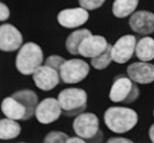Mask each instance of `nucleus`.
<instances>
[{
	"instance_id": "1",
	"label": "nucleus",
	"mask_w": 154,
	"mask_h": 143,
	"mask_svg": "<svg viewBox=\"0 0 154 143\" xmlns=\"http://www.w3.org/2000/svg\"><path fill=\"white\" fill-rule=\"evenodd\" d=\"M38 96L33 90L23 89L3 99L1 110L7 118L13 120H29L35 114Z\"/></svg>"
},
{
	"instance_id": "2",
	"label": "nucleus",
	"mask_w": 154,
	"mask_h": 143,
	"mask_svg": "<svg viewBox=\"0 0 154 143\" xmlns=\"http://www.w3.org/2000/svg\"><path fill=\"white\" fill-rule=\"evenodd\" d=\"M105 123L109 130L116 133H125L137 126L138 113L125 107H110L103 114Z\"/></svg>"
},
{
	"instance_id": "3",
	"label": "nucleus",
	"mask_w": 154,
	"mask_h": 143,
	"mask_svg": "<svg viewBox=\"0 0 154 143\" xmlns=\"http://www.w3.org/2000/svg\"><path fill=\"white\" fill-rule=\"evenodd\" d=\"M43 52L38 44L28 42L21 46L16 58V67L22 75H31L42 65Z\"/></svg>"
},
{
	"instance_id": "4",
	"label": "nucleus",
	"mask_w": 154,
	"mask_h": 143,
	"mask_svg": "<svg viewBox=\"0 0 154 143\" xmlns=\"http://www.w3.org/2000/svg\"><path fill=\"white\" fill-rule=\"evenodd\" d=\"M62 111L67 117H74L86 110L87 94L82 88H66L58 94Z\"/></svg>"
},
{
	"instance_id": "5",
	"label": "nucleus",
	"mask_w": 154,
	"mask_h": 143,
	"mask_svg": "<svg viewBox=\"0 0 154 143\" xmlns=\"http://www.w3.org/2000/svg\"><path fill=\"white\" fill-rule=\"evenodd\" d=\"M73 129L78 137L89 142H101L103 139L99 129V120L96 114L90 112H82L76 116Z\"/></svg>"
},
{
	"instance_id": "6",
	"label": "nucleus",
	"mask_w": 154,
	"mask_h": 143,
	"mask_svg": "<svg viewBox=\"0 0 154 143\" xmlns=\"http://www.w3.org/2000/svg\"><path fill=\"white\" fill-rule=\"evenodd\" d=\"M140 90L134 82L127 76H117L110 88L109 98L113 102L131 104L139 98Z\"/></svg>"
},
{
	"instance_id": "7",
	"label": "nucleus",
	"mask_w": 154,
	"mask_h": 143,
	"mask_svg": "<svg viewBox=\"0 0 154 143\" xmlns=\"http://www.w3.org/2000/svg\"><path fill=\"white\" fill-rule=\"evenodd\" d=\"M89 73V65L83 60L65 61L60 70L61 79L65 84H76L85 79Z\"/></svg>"
},
{
	"instance_id": "8",
	"label": "nucleus",
	"mask_w": 154,
	"mask_h": 143,
	"mask_svg": "<svg viewBox=\"0 0 154 143\" xmlns=\"http://www.w3.org/2000/svg\"><path fill=\"white\" fill-rule=\"evenodd\" d=\"M137 39L134 35H123L113 44L111 48L112 61L118 64L127 63L135 52Z\"/></svg>"
},
{
	"instance_id": "9",
	"label": "nucleus",
	"mask_w": 154,
	"mask_h": 143,
	"mask_svg": "<svg viewBox=\"0 0 154 143\" xmlns=\"http://www.w3.org/2000/svg\"><path fill=\"white\" fill-rule=\"evenodd\" d=\"M33 82L35 83L36 87L41 90L48 92L51 89L55 88L60 83V72L53 67L44 65L36 68V70L32 74Z\"/></svg>"
},
{
	"instance_id": "10",
	"label": "nucleus",
	"mask_w": 154,
	"mask_h": 143,
	"mask_svg": "<svg viewBox=\"0 0 154 143\" xmlns=\"http://www.w3.org/2000/svg\"><path fill=\"white\" fill-rule=\"evenodd\" d=\"M62 112L63 111L58 102V99L46 98L38 105L35 110V117L40 123L48 124L57 120Z\"/></svg>"
},
{
	"instance_id": "11",
	"label": "nucleus",
	"mask_w": 154,
	"mask_h": 143,
	"mask_svg": "<svg viewBox=\"0 0 154 143\" xmlns=\"http://www.w3.org/2000/svg\"><path fill=\"white\" fill-rule=\"evenodd\" d=\"M22 34L12 24H1L0 26V48L3 52H13L21 48Z\"/></svg>"
},
{
	"instance_id": "12",
	"label": "nucleus",
	"mask_w": 154,
	"mask_h": 143,
	"mask_svg": "<svg viewBox=\"0 0 154 143\" xmlns=\"http://www.w3.org/2000/svg\"><path fill=\"white\" fill-rule=\"evenodd\" d=\"M131 30L140 35H149L154 32V13L145 10L133 12L129 20Z\"/></svg>"
},
{
	"instance_id": "13",
	"label": "nucleus",
	"mask_w": 154,
	"mask_h": 143,
	"mask_svg": "<svg viewBox=\"0 0 154 143\" xmlns=\"http://www.w3.org/2000/svg\"><path fill=\"white\" fill-rule=\"evenodd\" d=\"M88 18L89 14L87 12V9L83 7L72 8V9H64L58 12L57 22L64 28L74 29L86 23Z\"/></svg>"
},
{
	"instance_id": "14",
	"label": "nucleus",
	"mask_w": 154,
	"mask_h": 143,
	"mask_svg": "<svg viewBox=\"0 0 154 143\" xmlns=\"http://www.w3.org/2000/svg\"><path fill=\"white\" fill-rule=\"evenodd\" d=\"M128 76L134 83L151 84L154 82V65L148 62H135L127 68Z\"/></svg>"
},
{
	"instance_id": "15",
	"label": "nucleus",
	"mask_w": 154,
	"mask_h": 143,
	"mask_svg": "<svg viewBox=\"0 0 154 143\" xmlns=\"http://www.w3.org/2000/svg\"><path fill=\"white\" fill-rule=\"evenodd\" d=\"M108 45V42L103 36L90 34L89 36L84 39L83 42L80 43L78 52L82 56L93 58L101 54Z\"/></svg>"
},
{
	"instance_id": "16",
	"label": "nucleus",
	"mask_w": 154,
	"mask_h": 143,
	"mask_svg": "<svg viewBox=\"0 0 154 143\" xmlns=\"http://www.w3.org/2000/svg\"><path fill=\"white\" fill-rule=\"evenodd\" d=\"M134 53L135 56L143 62L154 60V39L145 36L139 40V42H137Z\"/></svg>"
},
{
	"instance_id": "17",
	"label": "nucleus",
	"mask_w": 154,
	"mask_h": 143,
	"mask_svg": "<svg viewBox=\"0 0 154 143\" xmlns=\"http://www.w3.org/2000/svg\"><path fill=\"white\" fill-rule=\"evenodd\" d=\"M90 34H91V32L87 29H80V30H77V31L71 33L66 39V42H65V46H66V50L68 51V53H71L72 55L79 54L78 48H79L80 43L83 42L84 39L89 36Z\"/></svg>"
},
{
	"instance_id": "18",
	"label": "nucleus",
	"mask_w": 154,
	"mask_h": 143,
	"mask_svg": "<svg viewBox=\"0 0 154 143\" xmlns=\"http://www.w3.org/2000/svg\"><path fill=\"white\" fill-rule=\"evenodd\" d=\"M21 132L20 124L13 119L6 118L0 120V139L1 140H11L14 139Z\"/></svg>"
},
{
	"instance_id": "19",
	"label": "nucleus",
	"mask_w": 154,
	"mask_h": 143,
	"mask_svg": "<svg viewBox=\"0 0 154 143\" xmlns=\"http://www.w3.org/2000/svg\"><path fill=\"white\" fill-rule=\"evenodd\" d=\"M139 5V0H115L112 13L117 18H125L134 12Z\"/></svg>"
},
{
	"instance_id": "20",
	"label": "nucleus",
	"mask_w": 154,
	"mask_h": 143,
	"mask_svg": "<svg viewBox=\"0 0 154 143\" xmlns=\"http://www.w3.org/2000/svg\"><path fill=\"white\" fill-rule=\"evenodd\" d=\"M111 48H112V46L109 44L101 54L98 55V56H96V57H93V58L90 60L91 65H93L96 70H105V68H107V67L109 66V64L111 63V61H112Z\"/></svg>"
},
{
	"instance_id": "21",
	"label": "nucleus",
	"mask_w": 154,
	"mask_h": 143,
	"mask_svg": "<svg viewBox=\"0 0 154 143\" xmlns=\"http://www.w3.org/2000/svg\"><path fill=\"white\" fill-rule=\"evenodd\" d=\"M68 135L65 134L64 132H60V131H53L45 137L44 142L45 143H63L67 142Z\"/></svg>"
},
{
	"instance_id": "22",
	"label": "nucleus",
	"mask_w": 154,
	"mask_h": 143,
	"mask_svg": "<svg viewBox=\"0 0 154 143\" xmlns=\"http://www.w3.org/2000/svg\"><path fill=\"white\" fill-rule=\"evenodd\" d=\"M65 58L61 56H57V55H52V56H48L46 60H45V65H48V66L53 67L55 70H57L60 72L61 70L62 65L64 64L65 62Z\"/></svg>"
},
{
	"instance_id": "23",
	"label": "nucleus",
	"mask_w": 154,
	"mask_h": 143,
	"mask_svg": "<svg viewBox=\"0 0 154 143\" xmlns=\"http://www.w3.org/2000/svg\"><path fill=\"white\" fill-rule=\"evenodd\" d=\"M106 0H78L80 7L87 10H95L103 6Z\"/></svg>"
},
{
	"instance_id": "24",
	"label": "nucleus",
	"mask_w": 154,
	"mask_h": 143,
	"mask_svg": "<svg viewBox=\"0 0 154 143\" xmlns=\"http://www.w3.org/2000/svg\"><path fill=\"white\" fill-rule=\"evenodd\" d=\"M10 16V11L9 8L5 5V3H1L0 5V20L1 21H6Z\"/></svg>"
},
{
	"instance_id": "25",
	"label": "nucleus",
	"mask_w": 154,
	"mask_h": 143,
	"mask_svg": "<svg viewBox=\"0 0 154 143\" xmlns=\"http://www.w3.org/2000/svg\"><path fill=\"white\" fill-rule=\"evenodd\" d=\"M108 143H111V142H118V143H132L131 140H129V139H125V138H111L109 140L107 141Z\"/></svg>"
},
{
	"instance_id": "26",
	"label": "nucleus",
	"mask_w": 154,
	"mask_h": 143,
	"mask_svg": "<svg viewBox=\"0 0 154 143\" xmlns=\"http://www.w3.org/2000/svg\"><path fill=\"white\" fill-rule=\"evenodd\" d=\"M85 139H83V138H80V137H74V138H68V140H67V143H71V142H74V143H84L85 142Z\"/></svg>"
},
{
	"instance_id": "27",
	"label": "nucleus",
	"mask_w": 154,
	"mask_h": 143,
	"mask_svg": "<svg viewBox=\"0 0 154 143\" xmlns=\"http://www.w3.org/2000/svg\"><path fill=\"white\" fill-rule=\"evenodd\" d=\"M149 137H150V140L154 143V123L152 124L150 130H149Z\"/></svg>"
},
{
	"instance_id": "28",
	"label": "nucleus",
	"mask_w": 154,
	"mask_h": 143,
	"mask_svg": "<svg viewBox=\"0 0 154 143\" xmlns=\"http://www.w3.org/2000/svg\"><path fill=\"white\" fill-rule=\"evenodd\" d=\"M153 114H154V112H153Z\"/></svg>"
}]
</instances>
